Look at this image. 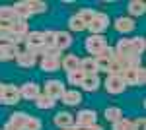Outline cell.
Segmentation results:
<instances>
[{"mask_svg": "<svg viewBox=\"0 0 146 130\" xmlns=\"http://www.w3.org/2000/svg\"><path fill=\"white\" fill-rule=\"evenodd\" d=\"M80 70L88 76V74H98V66L94 56H86V58H80Z\"/></svg>", "mask_w": 146, "mask_h": 130, "instance_id": "obj_21", "label": "cell"}, {"mask_svg": "<svg viewBox=\"0 0 146 130\" xmlns=\"http://www.w3.org/2000/svg\"><path fill=\"white\" fill-rule=\"evenodd\" d=\"M39 68L43 72H56L60 68V54H41Z\"/></svg>", "mask_w": 146, "mask_h": 130, "instance_id": "obj_9", "label": "cell"}, {"mask_svg": "<svg viewBox=\"0 0 146 130\" xmlns=\"http://www.w3.org/2000/svg\"><path fill=\"white\" fill-rule=\"evenodd\" d=\"M16 58V45L0 43V62H8Z\"/></svg>", "mask_w": 146, "mask_h": 130, "instance_id": "obj_19", "label": "cell"}, {"mask_svg": "<svg viewBox=\"0 0 146 130\" xmlns=\"http://www.w3.org/2000/svg\"><path fill=\"white\" fill-rule=\"evenodd\" d=\"M84 78H86V74L82 72V70H72V72H66V80L70 86H82V82H84Z\"/></svg>", "mask_w": 146, "mask_h": 130, "instance_id": "obj_23", "label": "cell"}, {"mask_svg": "<svg viewBox=\"0 0 146 130\" xmlns=\"http://www.w3.org/2000/svg\"><path fill=\"white\" fill-rule=\"evenodd\" d=\"M98 113L92 111V109H82L78 115H74V126L78 128H86V126H94L98 124Z\"/></svg>", "mask_w": 146, "mask_h": 130, "instance_id": "obj_5", "label": "cell"}, {"mask_svg": "<svg viewBox=\"0 0 146 130\" xmlns=\"http://www.w3.org/2000/svg\"><path fill=\"white\" fill-rule=\"evenodd\" d=\"M96 12H98V10H94V8H80L78 18H80V20H82L84 23H86V25H88V23L92 22V18L96 16Z\"/></svg>", "mask_w": 146, "mask_h": 130, "instance_id": "obj_29", "label": "cell"}, {"mask_svg": "<svg viewBox=\"0 0 146 130\" xmlns=\"http://www.w3.org/2000/svg\"><path fill=\"white\" fill-rule=\"evenodd\" d=\"M74 128H76V130H103L100 124H94V126H86V128H78V126H74Z\"/></svg>", "mask_w": 146, "mask_h": 130, "instance_id": "obj_32", "label": "cell"}, {"mask_svg": "<svg viewBox=\"0 0 146 130\" xmlns=\"http://www.w3.org/2000/svg\"><path fill=\"white\" fill-rule=\"evenodd\" d=\"M62 130H76V128H74V126H70V128H62Z\"/></svg>", "mask_w": 146, "mask_h": 130, "instance_id": "obj_34", "label": "cell"}, {"mask_svg": "<svg viewBox=\"0 0 146 130\" xmlns=\"http://www.w3.org/2000/svg\"><path fill=\"white\" fill-rule=\"evenodd\" d=\"M100 86H101L100 74H88V76L84 78V82H82V87H84L86 91H98Z\"/></svg>", "mask_w": 146, "mask_h": 130, "instance_id": "obj_18", "label": "cell"}, {"mask_svg": "<svg viewBox=\"0 0 146 130\" xmlns=\"http://www.w3.org/2000/svg\"><path fill=\"white\" fill-rule=\"evenodd\" d=\"M55 103H56V101H53L51 97H47L45 93H39L37 99H35V105H37L39 109H53V107H55Z\"/></svg>", "mask_w": 146, "mask_h": 130, "instance_id": "obj_25", "label": "cell"}, {"mask_svg": "<svg viewBox=\"0 0 146 130\" xmlns=\"http://www.w3.org/2000/svg\"><path fill=\"white\" fill-rule=\"evenodd\" d=\"M14 60L22 66V68H31V66H35V62H37V54L29 53V51L25 49V51H22V53L16 54V58H14Z\"/></svg>", "mask_w": 146, "mask_h": 130, "instance_id": "obj_13", "label": "cell"}, {"mask_svg": "<svg viewBox=\"0 0 146 130\" xmlns=\"http://www.w3.org/2000/svg\"><path fill=\"white\" fill-rule=\"evenodd\" d=\"M2 91H4V84H0V105H2Z\"/></svg>", "mask_w": 146, "mask_h": 130, "instance_id": "obj_33", "label": "cell"}, {"mask_svg": "<svg viewBox=\"0 0 146 130\" xmlns=\"http://www.w3.org/2000/svg\"><path fill=\"white\" fill-rule=\"evenodd\" d=\"M8 31L14 35V39L18 43H22L23 39H25V35L29 33V23L25 22V20H16V22H12L8 25Z\"/></svg>", "mask_w": 146, "mask_h": 130, "instance_id": "obj_8", "label": "cell"}, {"mask_svg": "<svg viewBox=\"0 0 146 130\" xmlns=\"http://www.w3.org/2000/svg\"><path fill=\"white\" fill-rule=\"evenodd\" d=\"M64 84L62 82H58V80H47L45 82V93L47 97H51L53 101H60V97H62V93H64Z\"/></svg>", "mask_w": 146, "mask_h": 130, "instance_id": "obj_7", "label": "cell"}, {"mask_svg": "<svg viewBox=\"0 0 146 130\" xmlns=\"http://www.w3.org/2000/svg\"><path fill=\"white\" fill-rule=\"evenodd\" d=\"M18 89H20V97L27 99V101H35V99H37V95L41 93L39 86H37V84H33V82H27V84H23L22 87H18Z\"/></svg>", "mask_w": 146, "mask_h": 130, "instance_id": "obj_11", "label": "cell"}, {"mask_svg": "<svg viewBox=\"0 0 146 130\" xmlns=\"http://www.w3.org/2000/svg\"><path fill=\"white\" fill-rule=\"evenodd\" d=\"M127 10H129V14L131 16H142L144 14V10H146V4L142 2V0H131L129 4H127Z\"/></svg>", "mask_w": 146, "mask_h": 130, "instance_id": "obj_22", "label": "cell"}, {"mask_svg": "<svg viewBox=\"0 0 146 130\" xmlns=\"http://www.w3.org/2000/svg\"><path fill=\"white\" fill-rule=\"evenodd\" d=\"M72 45V35L68 31H55V47L56 51H66Z\"/></svg>", "mask_w": 146, "mask_h": 130, "instance_id": "obj_14", "label": "cell"}, {"mask_svg": "<svg viewBox=\"0 0 146 130\" xmlns=\"http://www.w3.org/2000/svg\"><path fill=\"white\" fill-rule=\"evenodd\" d=\"M107 27H109V16L103 12H96V16L88 23V29L92 31V35H103Z\"/></svg>", "mask_w": 146, "mask_h": 130, "instance_id": "obj_4", "label": "cell"}, {"mask_svg": "<svg viewBox=\"0 0 146 130\" xmlns=\"http://www.w3.org/2000/svg\"><path fill=\"white\" fill-rule=\"evenodd\" d=\"M60 101L64 105H68V107H76V105H80V101H82V93H80L78 89H64Z\"/></svg>", "mask_w": 146, "mask_h": 130, "instance_id": "obj_15", "label": "cell"}, {"mask_svg": "<svg viewBox=\"0 0 146 130\" xmlns=\"http://www.w3.org/2000/svg\"><path fill=\"white\" fill-rule=\"evenodd\" d=\"M60 66L66 70V72H72V70H78L80 68V58L76 54H66L62 60H60Z\"/></svg>", "mask_w": 146, "mask_h": 130, "instance_id": "obj_20", "label": "cell"}, {"mask_svg": "<svg viewBox=\"0 0 146 130\" xmlns=\"http://www.w3.org/2000/svg\"><path fill=\"white\" fill-rule=\"evenodd\" d=\"M105 89H107V93H111V95H119V93H123L127 86H125V82L121 80L119 74H107L105 78Z\"/></svg>", "mask_w": 146, "mask_h": 130, "instance_id": "obj_6", "label": "cell"}, {"mask_svg": "<svg viewBox=\"0 0 146 130\" xmlns=\"http://www.w3.org/2000/svg\"><path fill=\"white\" fill-rule=\"evenodd\" d=\"M113 25H115V29L119 33H131V31H135L136 22H135V18H117Z\"/></svg>", "mask_w": 146, "mask_h": 130, "instance_id": "obj_16", "label": "cell"}, {"mask_svg": "<svg viewBox=\"0 0 146 130\" xmlns=\"http://www.w3.org/2000/svg\"><path fill=\"white\" fill-rule=\"evenodd\" d=\"M23 45H25V49L29 51V53L33 54H39L43 53V49H45V39H43V31H29L25 35V39H23Z\"/></svg>", "mask_w": 146, "mask_h": 130, "instance_id": "obj_2", "label": "cell"}, {"mask_svg": "<svg viewBox=\"0 0 146 130\" xmlns=\"http://www.w3.org/2000/svg\"><path fill=\"white\" fill-rule=\"evenodd\" d=\"M68 27H70L72 31H84V29H88V25L78 18V14H74V16L68 20Z\"/></svg>", "mask_w": 146, "mask_h": 130, "instance_id": "obj_26", "label": "cell"}, {"mask_svg": "<svg viewBox=\"0 0 146 130\" xmlns=\"http://www.w3.org/2000/svg\"><path fill=\"white\" fill-rule=\"evenodd\" d=\"M25 119H27L25 113H14V115H10V119H8V122H6L4 130H23Z\"/></svg>", "mask_w": 146, "mask_h": 130, "instance_id": "obj_12", "label": "cell"}, {"mask_svg": "<svg viewBox=\"0 0 146 130\" xmlns=\"http://www.w3.org/2000/svg\"><path fill=\"white\" fill-rule=\"evenodd\" d=\"M20 101V89L16 86H8L4 84V91H2V105H16Z\"/></svg>", "mask_w": 146, "mask_h": 130, "instance_id": "obj_10", "label": "cell"}, {"mask_svg": "<svg viewBox=\"0 0 146 130\" xmlns=\"http://www.w3.org/2000/svg\"><path fill=\"white\" fill-rule=\"evenodd\" d=\"M119 76L125 82V86H144V82H146V72L142 66H138V68H125V70H121Z\"/></svg>", "mask_w": 146, "mask_h": 130, "instance_id": "obj_1", "label": "cell"}, {"mask_svg": "<svg viewBox=\"0 0 146 130\" xmlns=\"http://www.w3.org/2000/svg\"><path fill=\"white\" fill-rule=\"evenodd\" d=\"M84 47H86V51H88L92 56H100L109 45H107V37H105V35H90V37L86 39Z\"/></svg>", "mask_w": 146, "mask_h": 130, "instance_id": "obj_3", "label": "cell"}, {"mask_svg": "<svg viewBox=\"0 0 146 130\" xmlns=\"http://www.w3.org/2000/svg\"><path fill=\"white\" fill-rule=\"evenodd\" d=\"M103 117L109 120V122H113V124H115L117 120L123 119V111H121L119 107H107V109H105V113H103Z\"/></svg>", "mask_w": 146, "mask_h": 130, "instance_id": "obj_24", "label": "cell"}, {"mask_svg": "<svg viewBox=\"0 0 146 130\" xmlns=\"http://www.w3.org/2000/svg\"><path fill=\"white\" fill-rule=\"evenodd\" d=\"M25 2H27V8H29V12H31V16L47 10V4L41 2V0H25Z\"/></svg>", "mask_w": 146, "mask_h": 130, "instance_id": "obj_27", "label": "cell"}, {"mask_svg": "<svg viewBox=\"0 0 146 130\" xmlns=\"http://www.w3.org/2000/svg\"><path fill=\"white\" fill-rule=\"evenodd\" d=\"M113 130H133V120H129V119H121V120H117L115 124H113Z\"/></svg>", "mask_w": 146, "mask_h": 130, "instance_id": "obj_30", "label": "cell"}, {"mask_svg": "<svg viewBox=\"0 0 146 130\" xmlns=\"http://www.w3.org/2000/svg\"><path fill=\"white\" fill-rule=\"evenodd\" d=\"M43 126V122L37 119V117H31V115H27V119H25V124H23V130H41Z\"/></svg>", "mask_w": 146, "mask_h": 130, "instance_id": "obj_28", "label": "cell"}, {"mask_svg": "<svg viewBox=\"0 0 146 130\" xmlns=\"http://www.w3.org/2000/svg\"><path fill=\"white\" fill-rule=\"evenodd\" d=\"M133 130H146V120L142 117H138L136 120H133Z\"/></svg>", "mask_w": 146, "mask_h": 130, "instance_id": "obj_31", "label": "cell"}, {"mask_svg": "<svg viewBox=\"0 0 146 130\" xmlns=\"http://www.w3.org/2000/svg\"><path fill=\"white\" fill-rule=\"evenodd\" d=\"M53 122H55L58 128H70V126H74V117L70 113H66V111H62V113H56Z\"/></svg>", "mask_w": 146, "mask_h": 130, "instance_id": "obj_17", "label": "cell"}]
</instances>
